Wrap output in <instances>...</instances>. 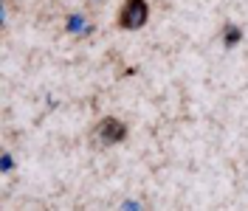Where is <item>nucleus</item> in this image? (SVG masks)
<instances>
[{"label": "nucleus", "instance_id": "1", "mask_svg": "<svg viewBox=\"0 0 248 211\" xmlns=\"http://www.w3.org/2000/svg\"><path fill=\"white\" fill-rule=\"evenodd\" d=\"M150 23V3L147 0H124L119 9V29L139 31Z\"/></svg>", "mask_w": 248, "mask_h": 211}, {"label": "nucleus", "instance_id": "2", "mask_svg": "<svg viewBox=\"0 0 248 211\" xmlns=\"http://www.w3.org/2000/svg\"><path fill=\"white\" fill-rule=\"evenodd\" d=\"M96 136H99V141H102L105 147L124 144V141H127V124H124L122 119L108 116V119H102L99 124H96Z\"/></svg>", "mask_w": 248, "mask_h": 211}, {"label": "nucleus", "instance_id": "3", "mask_svg": "<svg viewBox=\"0 0 248 211\" xmlns=\"http://www.w3.org/2000/svg\"><path fill=\"white\" fill-rule=\"evenodd\" d=\"M65 31L71 37H88V34H93V23L82 12H71L68 20H65Z\"/></svg>", "mask_w": 248, "mask_h": 211}, {"label": "nucleus", "instance_id": "4", "mask_svg": "<svg viewBox=\"0 0 248 211\" xmlns=\"http://www.w3.org/2000/svg\"><path fill=\"white\" fill-rule=\"evenodd\" d=\"M220 37H223V45H226V48H234L240 40H243V29H240V26H234V23H226L223 31H220Z\"/></svg>", "mask_w": 248, "mask_h": 211}, {"label": "nucleus", "instance_id": "5", "mask_svg": "<svg viewBox=\"0 0 248 211\" xmlns=\"http://www.w3.org/2000/svg\"><path fill=\"white\" fill-rule=\"evenodd\" d=\"M12 169H15V158H12L9 152H0V172H3V175H9Z\"/></svg>", "mask_w": 248, "mask_h": 211}, {"label": "nucleus", "instance_id": "6", "mask_svg": "<svg viewBox=\"0 0 248 211\" xmlns=\"http://www.w3.org/2000/svg\"><path fill=\"white\" fill-rule=\"evenodd\" d=\"M124 209H141V203H136V200H127V203H124Z\"/></svg>", "mask_w": 248, "mask_h": 211}]
</instances>
